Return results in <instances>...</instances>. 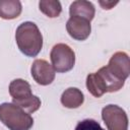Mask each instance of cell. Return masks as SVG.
<instances>
[{
    "label": "cell",
    "mask_w": 130,
    "mask_h": 130,
    "mask_svg": "<svg viewBox=\"0 0 130 130\" xmlns=\"http://www.w3.org/2000/svg\"><path fill=\"white\" fill-rule=\"evenodd\" d=\"M74 130H105L99 122L93 119H84L77 123Z\"/></svg>",
    "instance_id": "9a60e30c"
},
{
    "label": "cell",
    "mask_w": 130,
    "mask_h": 130,
    "mask_svg": "<svg viewBox=\"0 0 130 130\" xmlns=\"http://www.w3.org/2000/svg\"><path fill=\"white\" fill-rule=\"evenodd\" d=\"M30 74L40 85H49L55 79V69L44 59H37L30 67Z\"/></svg>",
    "instance_id": "8992f818"
},
{
    "label": "cell",
    "mask_w": 130,
    "mask_h": 130,
    "mask_svg": "<svg viewBox=\"0 0 130 130\" xmlns=\"http://www.w3.org/2000/svg\"><path fill=\"white\" fill-rule=\"evenodd\" d=\"M102 119L108 130H127L128 117L126 112L117 105H108L102 110Z\"/></svg>",
    "instance_id": "5b68a950"
},
{
    "label": "cell",
    "mask_w": 130,
    "mask_h": 130,
    "mask_svg": "<svg viewBox=\"0 0 130 130\" xmlns=\"http://www.w3.org/2000/svg\"><path fill=\"white\" fill-rule=\"evenodd\" d=\"M66 29L69 36L77 41L86 40L91 31L90 21L79 16H70L66 22Z\"/></svg>",
    "instance_id": "ba28073f"
},
{
    "label": "cell",
    "mask_w": 130,
    "mask_h": 130,
    "mask_svg": "<svg viewBox=\"0 0 130 130\" xmlns=\"http://www.w3.org/2000/svg\"><path fill=\"white\" fill-rule=\"evenodd\" d=\"M107 67L114 76L125 81L130 73L129 56L125 52H116L109 60Z\"/></svg>",
    "instance_id": "52a82bcc"
},
{
    "label": "cell",
    "mask_w": 130,
    "mask_h": 130,
    "mask_svg": "<svg viewBox=\"0 0 130 130\" xmlns=\"http://www.w3.org/2000/svg\"><path fill=\"white\" fill-rule=\"evenodd\" d=\"M61 104L68 109L79 108L84 102V95L77 87H69L65 89L61 95Z\"/></svg>",
    "instance_id": "30bf717a"
},
{
    "label": "cell",
    "mask_w": 130,
    "mask_h": 130,
    "mask_svg": "<svg viewBox=\"0 0 130 130\" xmlns=\"http://www.w3.org/2000/svg\"><path fill=\"white\" fill-rule=\"evenodd\" d=\"M101 76L102 78L104 79L106 85H107V89H108V92H115V91H118L120 90L123 86H124V83L125 81L123 80H120L118 79L116 76H114L111 71L108 69L107 66H104L102 68H100L98 71H96Z\"/></svg>",
    "instance_id": "4fadbf2b"
},
{
    "label": "cell",
    "mask_w": 130,
    "mask_h": 130,
    "mask_svg": "<svg viewBox=\"0 0 130 130\" xmlns=\"http://www.w3.org/2000/svg\"><path fill=\"white\" fill-rule=\"evenodd\" d=\"M69 14L70 16H79L91 21L95 14V8L89 1L76 0L70 4Z\"/></svg>",
    "instance_id": "9c48e42d"
},
{
    "label": "cell",
    "mask_w": 130,
    "mask_h": 130,
    "mask_svg": "<svg viewBox=\"0 0 130 130\" xmlns=\"http://www.w3.org/2000/svg\"><path fill=\"white\" fill-rule=\"evenodd\" d=\"M40 10L48 17H58L62 11V6L59 1L56 0H42L39 2Z\"/></svg>",
    "instance_id": "5bb4252c"
},
{
    "label": "cell",
    "mask_w": 130,
    "mask_h": 130,
    "mask_svg": "<svg viewBox=\"0 0 130 130\" xmlns=\"http://www.w3.org/2000/svg\"><path fill=\"white\" fill-rule=\"evenodd\" d=\"M22 10L18 0H0V17L3 19L17 18Z\"/></svg>",
    "instance_id": "7c38bea8"
},
{
    "label": "cell",
    "mask_w": 130,
    "mask_h": 130,
    "mask_svg": "<svg viewBox=\"0 0 130 130\" xmlns=\"http://www.w3.org/2000/svg\"><path fill=\"white\" fill-rule=\"evenodd\" d=\"M99 3L103 7V9L109 10V9L113 8L115 5H117L118 4V1H115V2L114 1H99Z\"/></svg>",
    "instance_id": "2e32d148"
},
{
    "label": "cell",
    "mask_w": 130,
    "mask_h": 130,
    "mask_svg": "<svg viewBox=\"0 0 130 130\" xmlns=\"http://www.w3.org/2000/svg\"><path fill=\"white\" fill-rule=\"evenodd\" d=\"M86 87L94 98H101L103 94L108 92L107 85L98 72L89 73L86 76Z\"/></svg>",
    "instance_id": "8fae6325"
},
{
    "label": "cell",
    "mask_w": 130,
    "mask_h": 130,
    "mask_svg": "<svg viewBox=\"0 0 130 130\" xmlns=\"http://www.w3.org/2000/svg\"><path fill=\"white\" fill-rule=\"evenodd\" d=\"M9 94L13 104L28 114L35 113L41 107V100L32 94L29 83L24 79L16 78L12 80L9 84Z\"/></svg>",
    "instance_id": "7a4b0ae2"
},
{
    "label": "cell",
    "mask_w": 130,
    "mask_h": 130,
    "mask_svg": "<svg viewBox=\"0 0 130 130\" xmlns=\"http://www.w3.org/2000/svg\"><path fill=\"white\" fill-rule=\"evenodd\" d=\"M18 49L27 57H36L43 48V36L35 22L24 21L15 31Z\"/></svg>",
    "instance_id": "6da1fadb"
},
{
    "label": "cell",
    "mask_w": 130,
    "mask_h": 130,
    "mask_svg": "<svg viewBox=\"0 0 130 130\" xmlns=\"http://www.w3.org/2000/svg\"><path fill=\"white\" fill-rule=\"evenodd\" d=\"M0 121L9 130H29L34 125L30 114L13 103H2L0 105Z\"/></svg>",
    "instance_id": "3957f363"
},
{
    "label": "cell",
    "mask_w": 130,
    "mask_h": 130,
    "mask_svg": "<svg viewBox=\"0 0 130 130\" xmlns=\"http://www.w3.org/2000/svg\"><path fill=\"white\" fill-rule=\"evenodd\" d=\"M52 66L59 73L70 71L75 64V53L66 44L55 45L50 53Z\"/></svg>",
    "instance_id": "277c9868"
}]
</instances>
